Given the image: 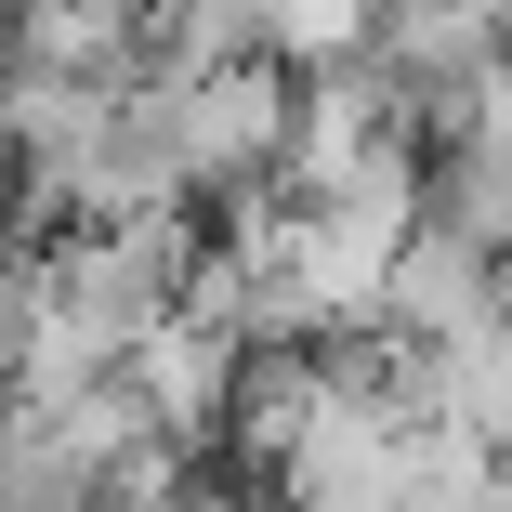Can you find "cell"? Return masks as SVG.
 Returning a JSON list of instances; mask_svg holds the SVG:
<instances>
[{
    "mask_svg": "<svg viewBox=\"0 0 512 512\" xmlns=\"http://www.w3.org/2000/svg\"><path fill=\"white\" fill-rule=\"evenodd\" d=\"M499 289H512V276H499L486 250H460V237H434V224H407L394 263H381V302H368V316H381L394 342H460Z\"/></svg>",
    "mask_w": 512,
    "mask_h": 512,
    "instance_id": "cell-1",
    "label": "cell"
},
{
    "mask_svg": "<svg viewBox=\"0 0 512 512\" xmlns=\"http://www.w3.org/2000/svg\"><path fill=\"white\" fill-rule=\"evenodd\" d=\"M407 512H512V447H473V434H421V486Z\"/></svg>",
    "mask_w": 512,
    "mask_h": 512,
    "instance_id": "cell-2",
    "label": "cell"
}]
</instances>
